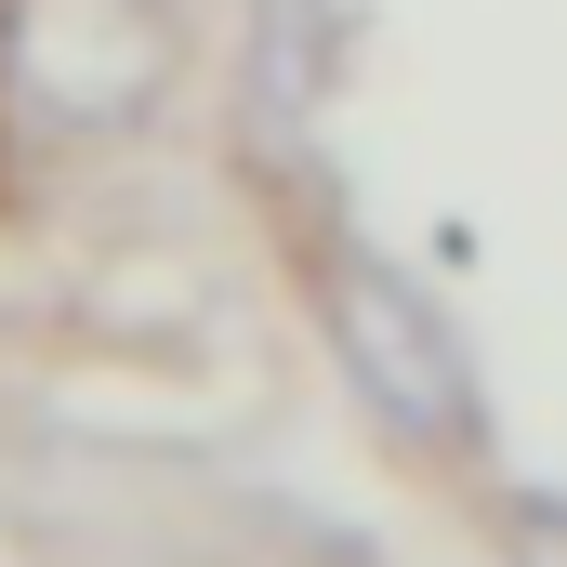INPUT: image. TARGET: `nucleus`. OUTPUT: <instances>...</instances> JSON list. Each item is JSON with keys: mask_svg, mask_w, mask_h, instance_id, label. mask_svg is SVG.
<instances>
[{"mask_svg": "<svg viewBox=\"0 0 567 567\" xmlns=\"http://www.w3.org/2000/svg\"><path fill=\"white\" fill-rule=\"evenodd\" d=\"M330 343H343L357 396H370L396 435H423V449H462V435H475L462 343H449L435 290H423V278H396L383 251H330Z\"/></svg>", "mask_w": 567, "mask_h": 567, "instance_id": "obj_1", "label": "nucleus"}, {"mask_svg": "<svg viewBox=\"0 0 567 567\" xmlns=\"http://www.w3.org/2000/svg\"><path fill=\"white\" fill-rule=\"evenodd\" d=\"M13 66H27V93L53 120H133L172 80V13L158 0H27Z\"/></svg>", "mask_w": 567, "mask_h": 567, "instance_id": "obj_2", "label": "nucleus"}, {"mask_svg": "<svg viewBox=\"0 0 567 567\" xmlns=\"http://www.w3.org/2000/svg\"><path fill=\"white\" fill-rule=\"evenodd\" d=\"M330 80V0H265V106L303 120Z\"/></svg>", "mask_w": 567, "mask_h": 567, "instance_id": "obj_3", "label": "nucleus"}, {"mask_svg": "<svg viewBox=\"0 0 567 567\" xmlns=\"http://www.w3.org/2000/svg\"><path fill=\"white\" fill-rule=\"evenodd\" d=\"M515 567H567V502H528L515 515Z\"/></svg>", "mask_w": 567, "mask_h": 567, "instance_id": "obj_4", "label": "nucleus"}]
</instances>
